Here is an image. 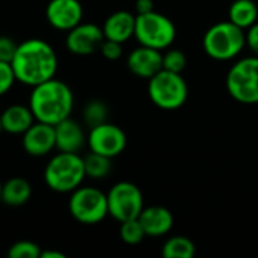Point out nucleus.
<instances>
[{
    "mask_svg": "<svg viewBox=\"0 0 258 258\" xmlns=\"http://www.w3.org/2000/svg\"><path fill=\"white\" fill-rule=\"evenodd\" d=\"M11 65L17 82L33 88L56 76L57 56L48 42L33 38L18 44Z\"/></svg>",
    "mask_w": 258,
    "mask_h": 258,
    "instance_id": "f257e3e1",
    "label": "nucleus"
},
{
    "mask_svg": "<svg viewBox=\"0 0 258 258\" xmlns=\"http://www.w3.org/2000/svg\"><path fill=\"white\" fill-rule=\"evenodd\" d=\"M29 107L36 121L56 125L71 115L74 95L65 82L53 77L33 86L29 98Z\"/></svg>",
    "mask_w": 258,
    "mask_h": 258,
    "instance_id": "f03ea898",
    "label": "nucleus"
},
{
    "mask_svg": "<svg viewBox=\"0 0 258 258\" xmlns=\"http://www.w3.org/2000/svg\"><path fill=\"white\" fill-rule=\"evenodd\" d=\"M246 47V33L230 20L219 21L207 29L203 38L206 54L215 60H233Z\"/></svg>",
    "mask_w": 258,
    "mask_h": 258,
    "instance_id": "7ed1b4c3",
    "label": "nucleus"
},
{
    "mask_svg": "<svg viewBox=\"0 0 258 258\" xmlns=\"http://www.w3.org/2000/svg\"><path fill=\"white\" fill-rule=\"evenodd\" d=\"M86 178L85 162L79 153L59 151L45 166L44 180L47 186L59 194H70L82 186Z\"/></svg>",
    "mask_w": 258,
    "mask_h": 258,
    "instance_id": "20e7f679",
    "label": "nucleus"
},
{
    "mask_svg": "<svg viewBox=\"0 0 258 258\" xmlns=\"http://www.w3.org/2000/svg\"><path fill=\"white\" fill-rule=\"evenodd\" d=\"M150 100L163 110L180 109L189 97V86L181 73L160 70L151 79H148Z\"/></svg>",
    "mask_w": 258,
    "mask_h": 258,
    "instance_id": "39448f33",
    "label": "nucleus"
},
{
    "mask_svg": "<svg viewBox=\"0 0 258 258\" xmlns=\"http://www.w3.org/2000/svg\"><path fill=\"white\" fill-rule=\"evenodd\" d=\"M175 36L177 27L169 17L156 11L136 15L135 38L141 45H147L162 51L172 45Z\"/></svg>",
    "mask_w": 258,
    "mask_h": 258,
    "instance_id": "423d86ee",
    "label": "nucleus"
},
{
    "mask_svg": "<svg viewBox=\"0 0 258 258\" xmlns=\"http://www.w3.org/2000/svg\"><path fill=\"white\" fill-rule=\"evenodd\" d=\"M228 94L242 104H258V56H246L234 62L227 74Z\"/></svg>",
    "mask_w": 258,
    "mask_h": 258,
    "instance_id": "0eeeda50",
    "label": "nucleus"
},
{
    "mask_svg": "<svg viewBox=\"0 0 258 258\" xmlns=\"http://www.w3.org/2000/svg\"><path fill=\"white\" fill-rule=\"evenodd\" d=\"M71 216L83 225H95L109 215L107 195L97 187L80 186L71 192L68 203Z\"/></svg>",
    "mask_w": 258,
    "mask_h": 258,
    "instance_id": "6e6552de",
    "label": "nucleus"
},
{
    "mask_svg": "<svg viewBox=\"0 0 258 258\" xmlns=\"http://www.w3.org/2000/svg\"><path fill=\"white\" fill-rule=\"evenodd\" d=\"M106 195L109 215L118 222L136 219L145 207L141 189L130 181H119L113 184Z\"/></svg>",
    "mask_w": 258,
    "mask_h": 258,
    "instance_id": "1a4fd4ad",
    "label": "nucleus"
},
{
    "mask_svg": "<svg viewBox=\"0 0 258 258\" xmlns=\"http://www.w3.org/2000/svg\"><path fill=\"white\" fill-rule=\"evenodd\" d=\"M88 147L92 153L113 159L125 150L127 136L122 128L106 121L89 128Z\"/></svg>",
    "mask_w": 258,
    "mask_h": 258,
    "instance_id": "9d476101",
    "label": "nucleus"
},
{
    "mask_svg": "<svg viewBox=\"0 0 258 258\" xmlns=\"http://www.w3.org/2000/svg\"><path fill=\"white\" fill-rule=\"evenodd\" d=\"M104 41L103 29L94 23H80L67 35V48L76 56H89L100 50Z\"/></svg>",
    "mask_w": 258,
    "mask_h": 258,
    "instance_id": "9b49d317",
    "label": "nucleus"
},
{
    "mask_svg": "<svg viewBox=\"0 0 258 258\" xmlns=\"http://www.w3.org/2000/svg\"><path fill=\"white\" fill-rule=\"evenodd\" d=\"M47 21L57 30L68 32L83 18V6L79 0H50L45 9Z\"/></svg>",
    "mask_w": 258,
    "mask_h": 258,
    "instance_id": "f8f14e48",
    "label": "nucleus"
},
{
    "mask_svg": "<svg viewBox=\"0 0 258 258\" xmlns=\"http://www.w3.org/2000/svg\"><path fill=\"white\" fill-rule=\"evenodd\" d=\"M23 148L27 154L33 157H41L48 154L56 148L54 125L35 121L23 135Z\"/></svg>",
    "mask_w": 258,
    "mask_h": 258,
    "instance_id": "ddd939ff",
    "label": "nucleus"
},
{
    "mask_svg": "<svg viewBox=\"0 0 258 258\" xmlns=\"http://www.w3.org/2000/svg\"><path fill=\"white\" fill-rule=\"evenodd\" d=\"M127 67L136 77L148 80L163 68V54L160 50L139 44V47L128 54Z\"/></svg>",
    "mask_w": 258,
    "mask_h": 258,
    "instance_id": "4468645a",
    "label": "nucleus"
},
{
    "mask_svg": "<svg viewBox=\"0 0 258 258\" xmlns=\"http://www.w3.org/2000/svg\"><path fill=\"white\" fill-rule=\"evenodd\" d=\"M56 148L63 153H79L85 144H88V136L80 122L71 116L62 119L54 125Z\"/></svg>",
    "mask_w": 258,
    "mask_h": 258,
    "instance_id": "2eb2a0df",
    "label": "nucleus"
},
{
    "mask_svg": "<svg viewBox=\"0 0 258 258\" xmlns=\"http://www.w3.org/2000/svg\"><path fill=\"white\" fill-rule=\"evenodd\" d=\"M138 219L147 237H162L174 227V215L163 206L144 207Z\"/></svg>",
    "mask_w": 258,
    "mask_h": 258,
    "instance_id": "dca6fc26",
    "label": "nucleus"
},
{
    "mask_svg": "<svg viewBox=\"0 0 258 258\" xmlns=\"http://www.w3.org/2000/svg\"><path fill=\"white\" fill-rule=\"evenodd\" d=\"M135 26H136V15H133L128 11H116L106 18L101 29L106 39H112L124 44L132 36H135Z\"/></svg>",
    "mask_w": 258,
    "mask_h": 258,
    "instance_id": "f3484780",
    "label": "nucleus"
},
{
    "mask_svg": "<svg viewBox=\"0 0 258 258\" xmlns=\"http://www.w3.org/2000/svg\"><path fill=\"white\" fill-rule=\"evenodd\" d=\"M35 121L30 107L23 104H12L0 113L2 128L11 135H23Z\"/></svg>",
    "mask_w": 258,
    "mask_h": 258,
    "instance_id": "a211bd4d",
    "label": "nucleus"
},
{
    "mask_svg": "<svg viewBox=\"0 0 258 258\" xmlns=\"http://www.w3.org/2000/svg\"><path fill=\"white\" fill-rule=\"evenodd\" d=\"M32 197V186L21 177L9 178L2 184V203L9 207H20Z\"/></svg>",
    "mask_w": 258,
    "mask_h": 258,
    "instance_id": "6ab92c4d",
    "label": "nucleus"
},
{
    "mask_svg": "<svg viewBox=\"0 0 258 258\" xmlns=\"http://www.w3.org/2000/svg\"><path fill=\"white\" fill-rule=\"evenodd\" d=\"M228 20L246 30L258 21V6L254 0H234L228 9Z\"/></svg>",
    "mask_w": 258,
    "mask_h": 258,
    "instance_id": "aec40b11",
    "label": "nucleus"
},
{
    "mask_svg": "<svg viewBox=\"0 0 258 258\" xmlns=\"http://www.w3.org/2000/svg\"><path fill=\"white\" fill-rule=\"evenodd\" d=\"M195 254V243L184 236H172L162 246V255L165 258H194Z\"/></svg>",
    "mask_w": 258,
    "mask_h": 258,
    "instance_id": "412c9836",
    "label": "nucleus"
},
{
    "mask_svg": "<svg viewBox=\"0 0 258 258\" xmlns=\"http://www.w3.org/2000/svg\"><path fill=\"white\" fill-rule=\"evenodd\" d=\"M83 162H85L86 177L94 180H101L107 177L112 171V159L92 151L83 159Z\"/></svg>",
    "mask_w": 258,
    "mask_h": 258,
    "instance_id": "4be33fe9",
    "label": "nucleus"
},
{
    "mask_svg": "<svg viewBox=\"0 0 258 258\" xmlns=\"http://www.w3.org/2000/svg\"><path fill=\"white\" fill-rule=\"evenodd\" d=\"M107 115H109V109H107L104 101L91 100V101L86 103V106L83 109V122L89 128H92L95 125H100V124L106 122Z\"/></svg>",
    "mask_w": 258,
    "mask_h": 258,
    "instance_id": "5701e85b",
    "label": "nucleus"
},
{
    "mask_svg": "<svg viewBox=\"0 0 258 258\" xmlns=\"http://www.w3.org/2000/svg\"><path fill=\"white\" fill-rule=\"evenodd\" d=\"M119 237L124 243L127 245H138L144 240L145 236V231L139 222V219H128V221H124L121 222V227H119Z\"/></svg>",
    "mask_w": 258,
    "mask_h": 258,
    "instance_id": "b1692460",
    "label": "nucleus"
},
{
    "mask_svg": "<svg viewBox=\"0 0 258 258\" xmlns=\"http://www.w3.org/2000/svg\"><path fill=\"white\" fill-rule=\"evenodd\" d=\"M9 258H39L41 257V248L30 240H20L15 242L9 251H8Z\"/></svg>",
    "mask_w": 258,
    "mask_h": 258,
    "instance_id": "393cba45",
    "label": "nucleus"
},
{
    "mask_svg": "<svg viewBox=\"0 0 258 258\" xmlns=\"http://www.w3.org/2000/svg\"><path fill=\"white\" fill-rule=\"evenodd\" d=\"M186 65H187V57L183 50L169 48L166 53H163V70L174 71V73H183Z\"/></svg>",
    "mask_w": 258,
    "mask_h": 258,
    "instance_id": "a878e982",
    "label": "nucleus"
},
{
    "mask_svg": "<svg viewBox=\"0 0 258 258\" xmlns=\"http://www.w3.org/2000/svg\"><path fill=\"white\" fill-rule=\"evenodd\" d=\"M17 82L12 65L9 62L0 60V97L5 95Z\"/></svg>",
    "mask_w": 258,
    "mask_h": 258,
    "instance_id": "bb28decb",
    "label": "nucleus"
},
{
    "mask_svg": "<svg viewBox=\"0 0 258 258\" xmlns=\"http://www.w3.org/2000/svg\"><path fill=\"white\" fill-rule=\"evenodd\" d=\"M100 51L101 54L109 59V60H116L122 56V44L121 42H116V41H112V39H106L103 41L101 47H100Z\"/></svg>",
    "mask_w": 258,
    "mask_h": 258,
    "instance_id": "cd10ccee",
    "label": "nucleus"
},
{
    "mask_svg": "<svg viewBox=\"0 0 258 258\" xmlns=\"http://www.w3.org/2000/svg\"><path fill=\"white\" fill-rule=\"evenodd\" d=\"M17 47H18V44H15L12 38L0 36V60L11 63L15 56Z\"/></svg>",
    "mask_w": 258,
    "mask_h": 258,
    "instance_id": "c85d7f7f",
    "label": "nucleus"
},
{
    "mask_svg": "<svg viewBox=\"0 0 258 258\" xmlns=\"http://www.w3.org/2000/svg\"><path fill=\"white\" fill-rule=\"evenodd\" d=\"M246 33V47L252 51L254 56H258V21L245 30Z\"/></svg>",
    "mask_w": 258,
    "mask_h": 258,
    "instance_id": "c756f323",
    "label": "nucleus"
},
{
    "mask_svg": "<svg viewBox=\"0 0 258 258\" xmlns=\"http://www.w3.org/2000/svg\"><path fill=\"white\" fill-rule=\"evenodd\" d=\"M135 9H136V14H147V12H151L154 11V2L153 0H136L135 3Z\"/></svg>",
    "mask_w": 258,
    "mask_h": 258,
    "instance_id": "7c9ffc66",
    "label": "nucleus"
},
{
    "mask_svg": "<svg viewBox=\"0 0 258 258\" xmlns=\"http://www.w3.org/2000/svg\"><path fill=\"white\" fill-rule=\"evenodd\" d=\"M39 258H65V254L59 252V251H41V257Z\"/></svg>",
    "mask_w": 258,
    "mask_h": 258,
    "instance_id": "2f4dec72",
    "label": "nucleus"
},
{
    "mask_svg": "<svg viewBox=\"0 0 258 258\" xmlns=\"http://www.w3.org/2000/svg\"><path fill=\"white\" fill-rule=\"evenodd\" d=\"M2 184H3V183L0 181V203H2Z\"/></svg>",
    "mask_w": 258,
    "mask_h": 258,
    "instance_id": "473e14b6",
    "label": "nucleus"
},
{
    "mask_svg": "<svg viewBox=\"0 0 258 258\" xmlns=\"http://www.w3.org/2000/svg\"><path fill=\"white\" fill-rule=\"evenodd\" d=\"M2 132H3V128H2V122H0V135H2Z\"/></svg>",
    "mask_w": 258,
    "mask_h": 258,
    "instance_id": "72a5a7b5",
    "label": "nucleus"
}]
</instances>
